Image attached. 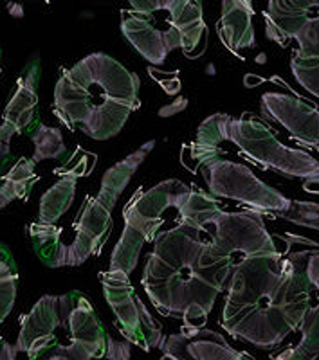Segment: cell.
Instances as JSON below:
<instances>
[{"mask_svg":"<svg viewBox=\"0 0 319 360\" xmlns=\"http://www.w3.org/2000/svg\"><path fill=\"white\" fill-rule=\"evenodd\" d=\"M308 250L256 254L240 259L227 283L220 326L260 349L276 348L298 332L311 307Z\"/></svg>","mask_w":319,"mask_h":360,"instance_id":"1","label":"cell"},{"mask_svg":"<svg viewBox=\"0 0 319 360\" xmlns=\"http://www.w3.org/2000/svg\"><path fill=\"white\" fill-rule=\"evenodd\" d=\"M202 233L204 229L179 218L175 227L157 234L141 279L161 315H182L184 326L193 328L204 326L233 272L208 258Z\"/></svg>","mask_w":319,"mask_h":360,"instance_id":"2","label":"cell"},{"mask_svg":"<svg viewBox=\"0 0 319 360\" xmlns=\"http://www.w3.org/2000/svg\"><path fill=\"white\" fill-rule=\"evenodd\" d=\"M141 79L105 53H92L63 70L54 86V114L69 130L112 139L137 110Z\"/></svg>","mask_w":319,"mask_h":360,"instance_id":"3","label":"cell"},{"mask_svg":"<svg viewBox=\"0 0 319 360\" xmlns=\"http://www.w3.org/2000/svg\"><path fill=\"white\" fill-rule=\"evenodd\" d=\"M154 146H156V141H148L139 150L130 153L127 159L114 164L111 169H106L98 195L94 198H87L83 207L80 209V214L74 224L76 238L73 245L67 247L65 266H78L90 256H98L101 252L103 243L106 242L112 231V209L141 162L154 150Z\"/></svg>","mask_w":319,"mask_h":360,"instance_id":"4","label":"cell"},{"mask_svg":"<svg viewBox=\"0 0 319 360\" xmlns=\"http://www.w3.org/2000/svg\"><path fill=\"white\" fill-rule=\"evenodd\" d=\"M224 135L225 141L237 144L251 162L289 179H301L305 191L319 195V160L303 150L283 146L262 119L253 114H242L238 119L227 115Z\"/></svg>","mask_w":319,"mask_h":360,"instance_id":"5","label":"cell"},{"mask_svg":"<svg viewBox=\"0 0 319 360\" xmlns=\"http://www.w3.org/2000/svg\"><path fill=\"white\" fill-rule=\"evenodd\" d=\"M188 191V184L168 179L154 188H139L134 193L123 209L125 231L112 252L111 270H123L125 274H132L144 243H154L161 233L164 211L175 207L180 197Z\"/></svg>","mask_w":319,"mask_h":360,"instance_id":"6","label":"cell"},{"mask_svg":"<svg viewBox=\"0 0 319 360\" xmlns=\"http://www.w3.org/2000/svg\"><path fill=\"white\" fill-rule=\"evenodd\" d=\"M195 160L193 172L202 168V176L211 195L217 198L247 204L249 207L278 214L291 207V198L282 191L262 182L244 164L233 162L222 157V148H189Z\"/></svg>","mask_w":319,"mask_h":360,"instance_id":"7","label":"cell"},{"mask_svg":"<svg viewBox=\"0 0 319 360\" xmlns=\"http://www.w3.org/2000/svg\"><path fill=\"white\" fill-rule=\"evenodd\" d=\"M270 213L260 209H247L238 213H225L213 218L208 227H213L211 240L206 242V254L213 262L234 269L240 259L256 254H276L275 238L265 229L263 217Z\"/></svg>","mask_w":319,"mask_h":360,"instance_id":"8","label":"cell"},{"mask_svg":"<svg viewBox=\"0 0 319 360\" xmlns=\"http://www.w3.org/2000/svg\"><path fill=\"white\" fill-rule=\"evenodd\" d=\"M106 303L111 304L118 317L119 330L125 339L134 346H139L143 352H150L163 344L164 337L161 328L154 321L144 303L135 294L130 283V276L123 270H108L99 274Z\"/></svg>","mask_w":319,"mask_h":360,"instance_id":"9","label":"cell"},{"mask_svg":"<svg viewBox=\"0 0 319 360\" xmlns=\"http://www.w3.org/2000/svg\"><path fill=\"white\" fill-rule=\"evenodd\" d=\"M62 307V324L60 332H65L67 344L62 359L89 360L96 356H106L108 335L99 323L90 299L80 290L60 295ZM56 330V333H58Z\"/></svg>","mask_w":319,"mask_h":360,"instance_id":"10","label":"cell"},{"mask_svg":"<svg viewBox=\"0 0 319 360\" xmlns=\"http://www.w3.org/2000/svg\"><path fill=\"white\" fill-rule=\"evenodd\" d=\"M62 324L60 295H42L31 311L22 315L15 349L29 359H51L56 348V330Z\"/></svg>","mask_w":319,"mask_h":360,"instance_id":"11","label":"cell"},{"mask_svg":"<svg viewBox=\"0 0 319 360\" xmlns=\"http://www.w3.org/2000/svg\"><path fill=\"white\" fill-rule=\"evenodd\" d=\"M121 31L137 53L154 65L168 58L173 49H182L184 40L177 27L161 29L154 13L121 11Z\"/></svg>","mask_w":319,"mask_h":360,"instance_id":"12","label":"cell"},{"mask_svg":"<svg viewBox=\"0 0 319 360\" xmlns=\"http://www.w3.org/2000/svg\"><path fill=\"white\" fill-rule=\"evenodd\" d=\"M262 115L282 124L289 135L308 146L319 144V110L298 96L265 92L260 101Z\"/></svg>","mask_w":319,"mask_h":360,"instance_id":"13","label":"cell"},{"mask_svg":"<svg viewBox=\"0 0 319 360\" xmlns=\"http://www.w3.org/2000/svg\"><path fill=\"white\" fill-rule=\"evenodd\" d=\"M164 359L177 360H240L251 359L249 353L238 352L218 332L206 328L184 326L161 344Z\"/></svg>","mask_w":319,"mask_h":360,"instance_id":"14","label":"cell"},{"mask_svg":"<svg viewBox=\"0 0 319 360\" xmlns=\"http://www.w3.org/2000/svg\"><path fill=\"white\" fill-rule=\"evenodd\" d=\"M38 82H40V60L33 58L17 79V90L13 92L2 119V123L11 127L15 134H22L37 121Z\"/></svg>","mask_w":319,"mask_h":360,"instance_id":"15","label":"cell"},{"mask_svg":"<svg viewBox=\"0 0 319 360\" xmlns=\"http://www.w3.org/2000/svg\"><path fill=\"white\" fill-rule=\"evenodd\" d=\"M312 9H319V0H269L263 15L267 38L285 47L312 17Z\"/></svg>","mask_w":319,"mask_h":360,"instance_id":"16","label":"cell"},{"mask_svg":"<svg viewBox=\"0 0 319 360\" xmlns=\"http://www.w3.org/2000/svg\"><path fill=\"white\" fill-rule=\"evenodd\" d=\"M253 2L249 0H222V17L217 24L222 44L237 53L246 47H254Z\"/></svg>","mask_w":319,"mask_h":360,"instance_id":"17","label":"cell"},{"mask_svg":"<svg viewBox=\"0 0 319 360\" xmlns=\"http://www.w3.org/2000/svg\"><path fill=\"white\" fill-rule=\"evenodd\" d=\"M307 276L311 279L312 292L315 295V304L308 307L299 326L301 340L296 348L280 353L278 359H314L319 355V250H308Z\"/></svg>","mask_w":319,"mask_h":360,"instance_id":"18","label":"cell"},{"mask_svg":"<svg viewBox=\"0 0 319 360\" xmlns=\"http://www.w3.org/2000/svg\"><path fill=\"white\" fill-rule=\"evenodd\" d=\"M170 22L182 34V51L186 56H193V49L201 44L202 34L206 33L201 0H177V4L170 9Z\"/></svg>","mask_w":319,"mask_h":360,"instance_id":"19","label":"cell"},{"mask_svg":"<svg viewBox=\"0 0 319 360\" xmlns=\"http://www.w3.org/2000/svg\"><path fill=\"white\" fill-rule=\"evenodd\" d=\"M35 166L37 162L33 159H25V157L17 159L13 155L0 166V180H2L0 188L6 193L9 202H13L15 198L27 200L29 193L38 180Z\"/></svg>","mask_w":319,"mask_h":360,"instance_id":"20","label":"cell"},{"mask_svg":"<svg viewBox=\"0 0 319 360\" xmlns=\"http://www.w3.org/2000/svg\"><path fill=\"white\" fill-rule=\"evenodd\" d=\"M60 234L62 231L54 227V224L37 221L29 225V236H31L35 254L45 266H51V269L65 266L67 263V245L62 243Z\"/></svg>","mask_w":319,"mask_h":360,"instance_id":"21","label":"cell"},{"mask_svg":"<svg viewBox=\"0 0 319 360\" xmlns=\"http://www.w3.org/2000/svg\"><path fill=\"white\" fill-rule=\"evenodd\" d=\"M175 209L179 211L180 220L189 221V224L196 225V227H201L204 231H208V225L211 224L213 218L222 213L218 198L211 193L196 189L195 186H192L189 191L180 197Z\"/></svg>","mask_w":319,"mask_h":360,"instance_id":"22","label":"cell"},{"mask_svg":"<svg viewBox=\"0 0 319 360\" xmlns=\"http://www.w3.org/2000/svg\"><path fill=\"white\" fill-rule=\"evenodd\" d=\"M76 197V176L67 175L42 195L40 221L54 224L69 211Z\"/></svg>","mask_w":319,"mask_h":360,"instance_id":"23","label":"cell"},{"mask_svg":"<svg viewBox=\"0 0 319 360\" xmlns=\"http://www.w3.org/2000/svg\"><path fill=\"white\" fill-rule=\"evenodd\" d=\"M27 134L35 143V162L47 159H60L62 155H65L67 148L63 144V135L60 128L44 127L42 123L35 121L27 128Z\"/></svg>","mask_w":319,"mask_h":360,"instance_id":"24","label":"cell"},{"mask_svg":"<svg viewBox=\"0 0 319 360\" xmlns=\"http://www.w3.org/2000/svg\"><path fill=\"white\" fill-rule=\"evenodd\" d=\"M275 217L319 233V204H314V202L292 200L291 207L283 211V213L275 214Z\"/></svg>","mask_w":319,"mask_h":360,"instance_id":"25","label":"cell"},{"mask_svg":"<svg viewBox=\"0 0 319 360\" xmlns=\"http://www.w3.org/2000/svg\"><path fill=\"white\" fill-rule=\"evenodd\" d=\"M291 69L299 85L319 98V58H299L294 54Z\"/></svg>","mask_w":319,"mask_h":360,"instance_id":"26","label":"cell"},{"mask_svg":"<svg viewBox=\"0 0 319 360\" xmlns=\"http://www.w3.org/2000/svg\"><path fill=\"white\" fill-rule=\"evenodd\" d=\"M298 40L296 56L319 58V15H312L294 37Z\"/></svg>","mask_w":319,"mask_h":360,"instance_id":"27","label":"cell"},{"mask_svg":"<svg viewBox=\"0 0 319 360\" xmlns=\"http://www.w3.org/2000/svg\"><path fill=\"white\" fill-rule=\"evenodd\" d=\"M18 290V269H9L0 274V324L11 314Z\"/></svg>","mask_w":319,"mask_h":360,"instance_id":"28","label":"cell"},{"mask_svg":"<svg viewBox=\"0 0 319 360\" xmlns=\"http://www.w3.org/2000/svg\"><path fill=\"white\" fill-rule=\"evenodd\" d=\"M132 11L137 13H156L170 11L177 4V0H128Z\"/></svg>","mask_w":319,"mask_h":360,"instance_id":"29","label":"cell"},{"mask_svg":"<svg viewBox=\"0 0 319 360\" xmlns=\"http://www.w3.org/2000/svg\"><path fill=\"white\" fill-rule=\"evenodd\" d=\"M13 135L15 134V130H13L11 127H8V124H0V166L6 162V160L11 157V148H9V143H11Z\"/></svg>","mask_w":319,"mask_h":360,"instance_id":"30","label":"cell"},{"mask_svg":"<svg viewBox=\"0 0 319 360\" xmlns=\"http://www.w3.org/2000/svg\"><path fill=\"white\" fill-rule=\"evenodd\" d=\"M17 349H15V346H9L6 340L0 339V360L4 359H13V356L17 355Z\"/></svg>","mask_w":319,"mask_h":360,"instance_id":"31","label":"cell"},{"mask_svg":"<svg viewBox=\"0 0 319 360\" xmlns=\"http://www.w3.org/2000/svg\"><path fill=\"white\" fill-rule=\"evenodd\" d=\"M265 79L260 78V76H254V74H247L246 79H244V83H246V86H249V89H253V86H258L260 83H263Z\"/></svg>","mask_w":319,"mask_h":360,"instance_id":"32","label":"cell"},{"mask_svg":"<svg viewBox=\"0 0 319 360\" xmlns=\"http://www.w3.org/2000/svg\"><path fill=\"white\" fill-rule=\"evenodd\" d=\"M8 204H9V198L6 197V193L2 191V188H0V209L6 207Z\"/></svg>","mask_w":319,"mask_h":360,"instance_id":"33","label":"cell"},{"mask_svg":"<svg viewBox=\"0 0 319 360\" xmlns=\"http://www.w3.org/2000/svg\"><path fill=\"white\" fill-rule=\"evenodd\" d=\"M249 2H253V0H249Z\"/></svg>","mask_w":319,"mask_h":360,"instance_id":"34","label":"cell"},{"mask_svg":"<svg viewBox=\"0 0 319 360\" xmlns=\"http://www.w3.org/2000/svg\"><path fill=\"white\" fill-rule=\"evenodd\" d=\"M0 70H2V69H0Z\"/></svg>","mask_w":319,"mask_h":360,"instance_id":"35","label":"cell"}]
</instances>
